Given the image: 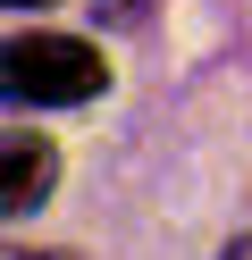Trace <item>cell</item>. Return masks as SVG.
<instances>
[{
	"mask_svg": "<svg viewBox=\"0 0 252 260\" xmlns=\"http://www.w3.org/2000/svg\"><path fill=\"white\" fill-rule=\"evenodd\" d=\"M9 101H34V109H67V101H93L101 84H109V68H101V51H84L76 34H25L9 42Z\"/></svg>",
	"mask_w": 252,
	"mask_h": 260,
	"instance_id": "cell-1",
	"label": "cell"
},
{
	"mask_svg": "<svg viewBox=\"0 0 252 260\" xmlns=\"http://www.w3.org/2000/svg\"><path fill=\"white\" fill-rule=\"evenodd\" d=\"M50 176H59L50 143L34 135V126H9V176H0V210H9V218L42 210V202H50Z\"/></svg>",
	"mask_w": 252,
	"mask_h": 260,
	"instance_id": "cell-2",
	"label": "cell"
},
{
	"mask_svg": "<svg viewBox=\"0 0 252 260\" xmlns=\"http://www.w3.org/2000/svg\"><path fill=\"white\" fill-rule=\"evenodd\" d=\"M101 9H109V17H143V0H101Z\"/></svg>",
	"mask_w": 252,
	"mask_h": 260,
	"instance_id": "cell-3",
	"label": "cell"
},
{
	"mask_svg": "<svg viewBox=\"0 0 252 260\" xmlns=\"http://www.w3.org/2000/svg\"><path fill=\"white\" fill-rule=\"evenodd\" d=\"M9 260H76V252H9Z\"/></svg>",
	"mask_w": 252,
	"mask_h": 260,
	"instance_id": "cell-4",
	"label": "cell"
},
{
	"mask_svg": "<svg viewBox=\"0 0 252 260\" xmlns=\"http://www.w3.org/2000/svg\"><path fill=\"white\" fill-rule=\"evenodd\" d=\"M227 260H252V235H244V243H235V252H227Z\"/></svg>",
	"mask_w": 252,
	"mask_h": 260,
	"instance_id": "cell-5",
	"label": "cell"
},
{
	"mask_svg": "<svg viewBox=\"0 0 252 260\" xmlns=\"http://www.w3.org/2000/svg\"><path fill=\"white\" fill-rule=\"evenodd\" d=\"M9 9H42V0H9Z\"/></svg>",
	"mask_w": 252,
	"mask_h": 260,
	"instance_id": "cell-6",
	"label": "cell"
}]
</instances>
